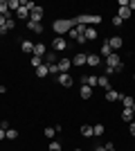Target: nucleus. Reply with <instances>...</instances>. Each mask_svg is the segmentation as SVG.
<instances>
[{
    "label": "nucleus",
    "instance_id": "obj_21",
    "mask_svg": "<svg viewBox=\"0 0 135 151\" xmlns=\"http://www.w3.org/2000/svg\"><path fill=\"white\" fill-rule=\"evenodd\" d=\"M27 27H29L34 34H43V25H41V23H27Z\"/></svg>",
    "mask_w": 135,
    "mask_h": 151
},
{
    "label": "nucleus",
    "instance_id": "obj_27",
    "mask_svg": "<svg viewBox=\"0 0 135 151\" xmlns=\"http://www.w3.org/2000/svg\"><path fill=\"white\" fill-rule=\"evenodd\" d=\"M41 65H43V59H41V57H34V54H32V68L36 70V68H41Z\"/></svg>",
    "mask_w": 135,
    "mask_h": 151
},
{
    "label": "nucleus",
    "instance_id": "obj_25",
    "mask_svg": "<svg viewBox=\"0 0 135 151\" xmlns=\"http://www.w3.org/2000/svg\"><path fill=\"white\" fill-rule=\"evenodd\" d=\"M119 99H122L124 108H133V104H135V99H133V97H124V95H122V97H119Z\"/></svg>",
    "mask_w": 135,
    "mask_h": 151
},
{
    "label": "nucleus",
    "instance_id": "obj_24",
    "mask_svg": "<svg viewBox=\"0 0 135 151\" xmlns=\"http://www.w3.org/2000/svg\"><path fill=\"white\" fill-rule=\"evenodd\" d=\"M99 88L110 90V81H108V77H106V75H104V77H99Z\"/></svg>",
    "mask_w": 135,
    "mask_h": 151
},
{
    "label": "nucleus",
    "instance_id": "obj_37",
    "mask_svg": "<svg viewBox=\"0 0 135 151\" xmlns=\"http://www.w3.org/2000/svg\"><path fill=\"white\" fill-rule=\"evenodd\" d=\"M129 9H131V12H135V0H129Z\"/></svg>",
    "mask_w": 135,
    "mask_h": 151
},
{
    "label": "nucleus",
    "instance_id": "obj_1",
    "mask_svg": "<svg viewBox=\"0 0 135 151\" xmlns=\"http://www.w3.org/2000/svg\"><path fill=\"white\" fill-rule=\"evenodd\" d=\"M74 25H77V23H74V18H70V20H65V18H59V20H54V25H52V27H54V32H56L59 36H63L65 32H70Z\"/></svg>",
    "mask_w": 135,
    "mask_h": 151
},
{
    "label": "nucleus",
    "instance_id": "obj_30",
    "mask_svg": "<svg viewBox=\"0 0 135 151\" xmlns=\"http://www.w3.org/2000/svg\"><path fill=\"white\" fill-rule=\"evenodd\" d=\"M45 138H47V140H52V138H54V135H56V131H54V129H52V126H47V129H45Z\"/></svg>",
    "mask_w": 135,
    "mask_h": 151
},
{
    "label": "nucleus",
    "instance_id": "obj_29",
    "mask_svg": "<svg viewBox=\"0 0 135 151\" xmlns=\"http://www.w3.org/2000/svg\"><path fill=\"white\" fill-rule=\"evenodd\" d=\"M0 14H2V16L9 14V5H7V0H0Z\"/></svg>",
    "mask_w": 135,
    "mask_h": 151
},
{
    "label": "nucleus",
    "instance_id": "obj_12",
    "mask_svg": "<svg viewBox=\"0 0 135 151\" xmlns=\"http://www.w3.org/2000/svg\"><path fill=\"white\" fill-rule=\"evenodd\" d=\"M20 50L25 52V54H32L34 52V43L32 41H20Z\"/></svg>",
    "mask_w": 135,
    "mask_h": 151
},
{
    "label": "nucleus",
    "instance_id": "obj_6",
    "mask_svg": "<svg viewBox=\"0 0 135 151\" xmlns=\"http://www.w3.org/2000/svg\"><path fill=\"white\" fill-rule=\"evenodd\" d=\"M59 83L65 86V88H70L72 83H74V79L70 77V72H61V75H59Z\"/></svg>",
    "mask_w": 135,
    "mask_h": 151
},
{
    "label": "nucleus",
    "instance_id": "obj_34",
    "mask_svg": "<svg viewBox=\"0 0 135 151\" xmlns=\"http://www.w3.org/2000/svg\"><path fill=\"white\" fill-rule=\"evenodd\" d=\"M50 151H61V145L59 142H50Z\"/></svg>",
    "mask_w": 135,
    "mask_h": 151
},
{
    "label": "nucleus",
    "instance_id": "obj_38",
    "mask_svg": "<svg viewBox=\"0 0 135 151\" xmlns=\"http://www.w3.org/2000/svg\"><path fill=\"white\" fill-rule=\"evenodd\" d=\"M106 151H115V145H113V142H108V145H106Z\"/></svg>",
    "mask_w": 135,
    "mask_h": 151
},
{
    "label": "nucleus",
    "instance_id": "obj_23",
    "mask_svg": "<svg viewBox=\"0 0 135 151\" xmlns=\"http://www.w3.org/2000/svg\"><path fill=\"white\" fill-rule=\"evenodd\" d=\"M7 5H9V12H14V9L18 12L20 7H23V2H20V0H7Z\"/></svg>",
    "mask_w": 135,
    "mask_h": 151
},
{
    "label": "nucleus",
    "instance_id": "obj_15",
    "mask_svg": "<svg viewBox=\"0 0 135 151\" xmlns=\"http://www.w3.org/2000/svg\"><path fill=\"white\" fill-rule=\"evenodd\" d=\"M16 16H18L20 20H29V9H27V7H20L18 12H16Z\"/></svg>",
    "mask_w": 135,
    "mask_h": 151
},
{
    "label": "nucleus",
    "instance_id": "obj_26",
    "mask_svg": "<svg viewBox=\"0 0 135 151\" xmlns=\"http://www.w3.org/2000/svg\"><path fill=\"white\" fill-rule=\"evenodd\" d=\"M79 95H81L84 99H88L90 95H92V88H90V86H86V83H84V86H81V93H79Z\"/></svg>",
    "mask_w": 135,
    "mask_h": 151
},
{
    "label": "nucleus",
    "instance_id": "obj_17",
    "mask_svg": "<svg viewBox=\"0 0 135 151\" xmlns=\"http://www.w3.org/2000/svg\"><path fill=\"white\" fill-rule=\"evenodd\" d=\"M34 72H36V77H41V79H43V77H47V75H50V68H47V65L43 63V65H41V68H36Z\"/></svg>",
    "mask_w": 135,
    "mask_h": 151
},
{
    "label": "nucleus",
    "instance_id": "obj_9",
    "mask_svg": "<svg viewBox=\"0 0 135 151\" xmlns=\"http://www.w3.org/2000/svg\"><path fill=\"white\" fill-rule=\"evenodd\" d=\"M32 54H34V57H41V59H43L45 54H47V47H45L43 43H34V52H32Z\"/></svg>",
    "mask_w": 135,
    "mask_h": 151
},
{
    "label": "nucleus",
    "instance_id": "obj_3",
    "mask_svg": "<svg viewBox=\"0 0 135 151\" xmlns=\"http://www.w3.org/2000/svg\"><path fill=\"white\" fill-rule=\"evenodd\" d=\"M65 47H68V41H65L63 36H56L54 41H52V50L54 52H63Z\"/></svg>",
    "mask_w": 135,
    "mask_h": 151
},
{
    "label": "nucleus",
    "instance_id": "obj_2",
    "mask_svg": "<svg viewBox=\"0 0 135 151\" xmlns=\"http://www.w3.org/2000/svg\"><path fill=\"white\" fill-rule=\"evenodd\" d=\"M74 23L77 25H99L101 23V16H97V14H81V16H77L74 18Z\"/></svg>",
    "mask_w": 135,
    "mask_h": 151
},
{
    "label": "nucleus",
    "instance_id": "obj_41",
    "mask_svg": "<svg viewBox=\"0 0 135 151\" xmlns=\"http://www.w3.org/2000/svg\"><path fill=\"white\" fill-rule=\"evenodd\" d=\"M92 151H106V147H97V149H92Z\"/></svg>",
    "mask_w": 135,
    "mask_h": 151
},
{
    "label": "nucleus",
    "instance_id": "obj_4",
    "mask_svg": "<svg viewBox=\"0 0 135 151\" xmlns=\"http://www.w3.org/2000/svg\"><path fill=\"white\" fill-rule=\"evenodd\" d=\"M43 20V9L41 7H34L32 12H29V20L27 23H41Z\"/></svg>",
    "mask_w": 135,
    "mask_h": 151
},
{
    "label": "nucleus",
    "instance_id": "obj_36",
    "mask_svg": "<svg viewBox=\"0 0 135 151\" xmlns=\"http://www.w3.org/2000/svg\"><path fill=\"white\" fill-rule=\"evenodd\" d=\"M129 133H131V135H135V122H131V124H129Z\"/></svg>",
    "mask_w": 135,
    "mask_h": 151
},
{
    "label": "nucleus",
    "instance_id": "obj_18",
    "mask_svg": "<svg viewBox=\"0 0 135 151\" xmlns=\"http://www.w3.org/2000/svg\"><path fill=\"white\" fill-rule=\"evenodd\" d=\"M110 54H113V50H110L108 41H104V43H101V57H104V59H108Z\"/></svg>",
    "mask_w": 135,
    "mask_h": 151
},
{
    "label": "nucleus",
    "instance_id": "obj_16",
    "mask_svg": "<svg viewBox=\"0 0 135 151\" xmlns=\"http://www.w3.org/2000/svg\"><path fill=\"white\" fill-rule=\"evenodd\" d=\"M84 36H86V41H95V38H97V29H95V27H86Z\"/></svg>",
    "mask_w": 135,
    "mask_h": 151
},
{
    "label": "nucleus",
    "instance_id": "obj_20",
    "mask_svg": "<svg viewBox=\"0 0 135 151\" xmlns=\"http://www.w3.org/2000/svg\"><path fill=\"white\" fill-rule=\"evenodd\" d=\"M131 14H133V12H131L129 7H119V14H117V16H119L122 20H126V18H131Z\"/></svg>",
    "mask_w": 135,
    "mask_h": 151
},
{
    "label": "nucleus",
    "instance_id": "obj_11",
    "mask_svg": "<svg viewBox=\"0 0 135 151\" xmlns=\"http://www.w3.org/2000/svg\"><path fill=\"white\" fill-rule=\"evenodd\" d=\"M81 81L86 83V86H90V88H95V86H99V77H81Z\"/></svg>",
    "mask_w": 135,
    "mask_h": 151
},
{
    "label": "nucleus",
    "instance_id": "obj_28",
    "mask_svg": "<svg viewBox=\"0 0 135 151\" xmlns=\"http://www.w3.org/2000/svg\"><path fill=\"white\" fill-rule=\"evenodd\" d=\"M18 138V131L16 129H7V140H16Z\"/></svg>",
    "mask_w": 135,
    "mask_h": 151
},
{
    "label": "nucleus",
    "instance_id": "obj_33",
    "mask_svg": "<svg viewBox=\"0 0 135 151\" xmlns=\"http://www.w3.org/2000/svg\"><path fill=\"white\" fill-rule=\"evenodd\" d=\"M122 23H124V20L119 18V16H115V18H113V27H122Z\"/></svg>",
    "mask_w": 135,
    "mask_h": 151
},
{
    "label": "nucleus",
    "instance_id": "obj_40",
    "mask_svg": "<svg viewBox=\"0 0 135 151\" xmlns=\"http://www.w3.org/2000/svg\"><path fill=\"white\" fill-rule=\"evenodd\" d=\"M7 138V131H5V129H0V140H5Z\"/></svg>",
    "mask_w": 135,
    "mask_h": 151
},
{
    "label": "nucleus",
    "instance_id": "obj_31",
    "mask_svg": "<svg viewBox=\"0 0 135 151\" xmlns=\"http://www.w3.org/2000/svg\"><path fill=\"white\" fill-rule=\"evenodd\" d=\"M92 129H95V135H104V124H95Z\"/></svg>",
    "mask_w": 135,
    "mask_h": 151
},
{
    "label": "nucleus",
    "instance_id": "obj_32",
    "mask_svg": "<svg viewBox=\"0 0 135 151\" xmlns=\"http://www.w3.org/2000/svg\"><path fill=\"white\" fill-rule=\"evenodd\" d=\"M14 27H16V25H14V18H7V23H5V29H7V32H11Z\"/></svg>",
    "mask_w": 135,
    "mask_h": 151
},
{
    "label": "nucleus",
    "instance_id": "obj_8",
    "mask_svg": "<svg viewBox=\"0 0 135 151\" xmlns=\"http://www.w3.org/2000/svg\"><path fill=\"white\" fill-rule=\"evenodd\" d=\"M122 36H113V38H108V45H110V50L113 52H117V50H122Z\"/></svg>",
    "mask_w": 135,
    "mask_h": 151
},
{
    "label": "nucleus",
    "instance_id": "obj_13",
    "mask_svg": "<svg viewBox=\"0 0 135 151\" xmlns=\"http://www.w3.org/2000/svg\"><path fill=\"white\" fill-rule=\"evenodd\" d=\"M104 97H106V101H117L119 99V93H117V90H106V95H104Z\"/></svg>",
    "mask_w": 135,
    "mask_h": 151
},
{
    "label": "nucleus",
    "instance_id": "obj_39",
    "mask_svg": "<svg viewBox=\"0 0 135 151\" xmlns=\"http://www.w3.org/2000/svg\"><path fill=\"white\" fill-rule=\"evenodd\" d=\"M5 23H7V18L2 16V14H0V27H5Z\"/></svg>",
    "mask_w": 135,
    "mask_h": 151
},
{
    "label": "nucleus",
    "instance_id": "obj_7",
    "mask_svg": "<svg viewBox=\"0 0 135 151\" xmlns=\"http://www.w3.org/2000/svg\"><path fill=\"white\" fill-rule=\"evenodd\" d=\"M59 75H61V72H68V70L72 68V59H59Z\"/></svg>",
    "mask_w": 135,
    "mask_h": 151
},
{
    "label": "nucleus",
    "instance_id": "obj_19",
    "mask_svg": "<svg viewBox=\"0 0 135 151\" xmlns=\"http://www.w3.org/2000/svg\"><path fill=\"white\" fill-rule=\"evenodd\" d=\"M86 63H88V65H99V63H101V59H99V54H88Z\"/></svg>",
    "mask_w": 135,
    "mask_h": 151
},
{
    "label": "nucleus",
    "instance_id": "obj_42",
    "mask_svg": "<svg viewBox=\"0 0 135 151\" xmlns=\"http://www.w3.org/2000/svg\"><path fill=\"white\" fill-rule=\"evenodd\" d=\"M74 151H84V149H74Z\"/></svg>",
    "mask_w": 135,
    "mask_h": 151
},
{
    "label": "nucleus",
    "instance_id": "obj_14",
    "mask_svg": "<svg viewBox=\"0 0 135 151\" xmlns=\"http://www.w3.org/2000/svg\"><path fill=\"white\" fill-rule=\"evenodd\" d=\"M81 135H84V138H92V135H95V129L88 126V124H84L81 126Z\"/></svg>",
    "mask_w": 135,
    "mask_h": 151
},
{
    "label": "nucleus",
    "instance_id": "obj_35",
    "mask_svg": "<svg viewBox=\"0 0 135 151\" xmlns=\"http://www.w3.org/2000/svg\"><path fill=\"white\" fill-rule=\"evenodd\" d=\"M47 68H50V75H59V65L56 63H54V65H47Z\"/></svg>",
    "mask_w": 135,
    "mask_h": 151
},
{
    "label": "nucleus",
    "instance_id": "obj_22",
    "mask_svg": "<svg viewBox=\"0 0 135 151\" xmlns=\"http://www.w3.org/2000/svg\"><path fill=\"white\" fill-rule=\"evenodd\" d=\"M86 59H88L86 54H77V57L72 59V65H86Z\"/></svg>",
    "mask_w": 135,
    "mask_h": 151
},
{
    "label": "nucleus",
    "instance_id": "obj_5",
    "mask_svg": "<svg viewBox=\"0 0 135 151\" xmlns=\"http://www.w3.org/2000/svg\"><path fill=\"white\" fill-rule=\"evenodd\" d=\"M104 63H106L108 68H117V65H122V59H119V54H117V52H113L108 59H104Z\"/></svg>",
    "mask_w": 135,
    "mask_h": 151
},
{
    "label": "nucleus",
    "instance_id": "obj_10",
    "mask_svg": "<svg viewBox=\"0 0 135 151\" xmlns=\"http://www.w3.org/2000/svg\"><path fill=\"white\" fill-rule=\"evenodd\" d=\"M122 122H135V113H133V108H124L122 111Z\"/></svg>",
    "mask_w": 135,
    "mask_h": 151
}]
</instances>
